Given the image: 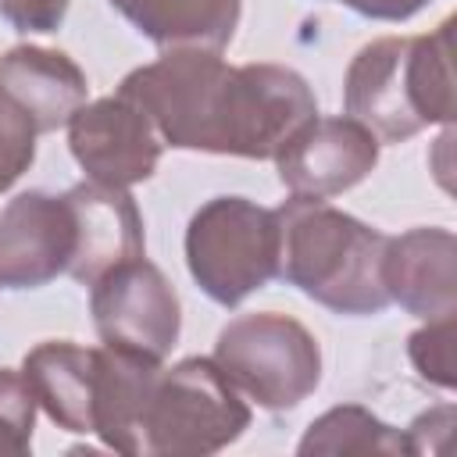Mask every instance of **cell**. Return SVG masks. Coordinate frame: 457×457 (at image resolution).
<instances>
[{"label": "cell", "instance_id": "obj_20", "mask_svg": "<svg viewBox=\"0 0 457 457\" xmlns=\"http://www.w3.org/2000/svg\"><path fill=\"white\" fill-rule=\"evenodd\" d=\"M36 139V125L7 96H0V196L32 168Z\"/></svg>", "mask_w": 457, "mask_h": 457}, {"label": "cell", "instance_id": "obj_10", "mask_svg": "<svg viewBox=\"0 0 457 457\" xmlns=\"http://www.w3.org/2000/svg\"><path fill=\"white\" fill-rule=\"evenodd\" d=\"M75 243V214L64 193H18L0 211V289H39L68 275Z\"/></svg>", "mask_w": 457, "mask_h": 457}, {"label": "cell", "instance_id": "obj_4", "mask_svg": "<svg viewBox=\"0 0 457 457\" xmlns=\"http://www.w3.org/2000/svg\"><path fill=\"white\" fill-rule=\"evenodd\" d=\"M278 253V214L246 196H211L186 225V268L200 293L221 307H239L275 282Z\"/></svg>", "mask_w": 457, "mask_h": 457}, {"label": "cell", "instance_id": "obj_9", "mask_svg": "<svg viewBox=\"0 0 457 457\" xmlns=\"http://www.w3.org/2000/svg\"><path fill=\"white\" fill-rule=\"evenodd\" d=\"M378 146L382 143L350 114L346 118L314 114L307 125H300L282 143V150L271 161L289 196L328 200V196L353 189L375 171Z\"/></svg>", "mask_w": 457, "mask_h": 457}, {"label": "cell", "instance_id": "obj_3", "mask_svg": "<svg viewBox=\"0 0 457 457\" xmlns=\"http://www.w3.org/2000/svg\"><path fill=\"white\" fill-rule=\"evenodd\" d=\"M275 214L282 228L278 278L332 314L371 318L389 307L382 286V253L389 236L328 200L289 196Z\"/></svg>", "mask_w": 457, "mask_h": 457}, {"label": "cell", "instance_id": "obj_17", "mask_svg": "<svg viewBox=\"0 0 457 457\" xmlns=\"http://www.w3.org/2000/svg\"><path fill=\"white\" fill-rule=\"evenodd\" d=\"M300 457H314V453H386V457H400L411 453L407 436L393 425H386L378 414H371L361 403H339L332 411H325L321 418H314L303 432V439L296 443Z\"/></svg>", "mask_w": 457, "mask_h": 457}, {"label": "cell", "instance_id": "obj_14", "mask_svg": "<svg viewBox=\"0 0 457 457\" xmlns=\"http://www.w3.org/2000/svg\"><path fill=\"white\" fill-rule=\"evenodd\" d=\"M164 361H150L118 346H96L93 436L125 457H146L143 421Z\"/></svg>", "mask_w": 457, "mask_h": 457}, {"label": "cell", "instance_id": "obj_11", "mask_svg": "<svg viewBox=\"0 0 457 457\" xmlns=\"http://www.w3.org/2000/svg\"><path fill=\"white\" fill-rule=\"evenodd\" d=\"M382 286L389 303L432 321L457 314V236L443 225H418L386 239Z\"/></svg>", "mask_w": 457, "mask_h": 457}, {"label": "cell", "instance_id": "obj_1", "mask_svg": "<svg viewBox=\"0 0 457 457\" xmlns=\"http://www.w3.org/2000/svg\"><path fill=\"white\" fill-rule=\"evenodd\" d=\"M154 121L164 146L271 161L318 114L314 89L286 64H228L218 50H164L118 86Z\"/></svg>", "mask_w": 457, "mask_h": 457}, {"label": "cell", "instance_id": "obj_6", "mask_svg": "<svg viewBox=\"0 0 457 457\" xmlns=\"http://www.w3.org/2000/svg\"><path fill=\"white\" fill-rule=\"evenodd\" d=\"M246 428L250 407L214 357H182L161 368L143 421L146 457H207Z\"/></svg>", "mask_w": 457, "mask_h": 457}, {"label": "cell", "instance_id": "obj_23", "mask_svg": "<svg viewBox=\"0 0 457 457\" xmlns=\"http://www.w3.org/2000/svg\"><path fill=\"white\" fill-rule=\"evenodd\" d=\"M339 4L371 21H407L418 11H425L432 0H339Z\"/></svg>", "mask_w": 457, "mask_h": 457}, {"label": "cell", "instance_id": "obj_12", "mask_svg": "<svg viewBox=\"0 0 457 457\" xmlns=\"http://www.w3.org/2000/svg\"><path fill=\"white\" fill-rule=\"evenodd\" d=\"M71 214H75V261L68 275L79 286H93L104 271H111L121 261L146 253V232L143 214L129 189L100 186V182H79L68 193Z\"/></svg>", "mask_w": 457, "mask_h": 457}, {"label": "cell", "instance_id": "obj_2", "mask_svg": "<svg viewBox=\"0 0 457 457\" xmlns=\"http://www.w3.org/2000/svg\"><path fill=\"white\" fill-rule=\"evenodd\" d=\"M453 18L425 36H382L361 46L343 79V107L378 143L453 125Z\"/></svg>", "mask_w": 457, "mask_h": 457}, {"label": "cell", "instance_id": "obj_24", "mask_svg": "<svg viewBox=\"0 0 457 457\" xmlns=\"http://www.w3.org/2000/svg\"><path fill=\"white\" fill-rule=\"evenodd\" d=\"M0 96H4V93H0Z\"/></svg>", "mask_w": 457, "mask_h": 457}, {"label": "cell", "instance_id": "obj_15", "mask_svg": "<svg viewBox=\"0 0 457 457\" xmlns=\"http://www.w3.org/2000/svg\"><path fill=\"white\" fill-rule=\"evenodd\" d=\"M21 375L43 414L75 436L93 432V389H96V346L71 339H46L21 361Z\"/></svg>", "mask_w": 457, "mask_h": 457}, {"label": "cell", "instance_id": "obj_18", "mask_svg": "<svg viewBox=\"0 0 457 457\" xmlns=\"http://www.w3.org/2000/svg\"><path fill=\"white\" fill-rule=\"evenodd\" d=\"M453 339H457V314L450 318H432L421 328L411 332L407 339V357L414 371L436 386V389H453Z\"/></svg>", "mask_w": 457, "mask_h": 457}, {"label": "cell", "instance_id": "obj_8", "mask_svg": "<svg viewBox=\"0 0 457 457\" xmlns=\"http://www.w3.org/2000/svg\"><path fill=\"white\" fill-rule=\"evenodd\" d=\"M68 150L89 182L129 189L146 182L164 154V139L157 136L146 111L125 93L86 100L68 118Z\"/></svg>", "mask_w": 457, "mask_h": 457}, {"label": "cell", "instance_id": "obj_19", "mask_svg": "<svg viewBox=\"0 0 457 457\" xmlns=\"http://www.w3.org/2000/svg\"><path fill=\"white\" fill-rule=\"evenodd\" d=\"M36 432V396L21 371L0 368V457H25Z\"/></svg>", "mask_w": 457, "mask_h": 457}, {"label": "cell", "instance_id": "obj_13", "mask_svg": "<svg viewBox=\"0 0 457 457\" xmlns=\"http://www.w3.org/2000/svg\"><path fill=\"white\" fill-rule=\"evenodd\" d=\"M0 93L43 136L68 125V118L86 104L89 82L64 50L25 43L0 57Z\"/></svg>", "mask_w": 457, "mask_h": 457}, {"label": "cell", "instance_id": "obj_21", "mask_svg": "<svg viewBox=\"0 0 457 457\" xmlns=\"http://www.w3.org/2000/svg\"><path fill=\"white\" fill-rule=\"evenodd\" d=\"M71 0H0V14L11 21L18 32H57L64 25Z\"/></svg>", "mask_w": 457, "mask_h": 457}, {"label": "cell", "instance_id": "obj_16", "mask_svg": "<svg viewBox=\"0 0 457 457\" xmlns=\"http://www.w3.org/2000/svg\"><path fill=\"white\" fill-rule=\"evenodd\" d=\"M161 50H225L239 29L243 0H107Z\"/></svg>", "mask_w": 457, "mask_h": 457}, {"label": "cell", "instance_id": "obj_7", "mask_svg": "<svg viewBox=\"0 0 457 457\" xmlns=\"http://www.w3.org/2000/svg\"><path fill=\"white\" fill-rule=\"evenodd\" d=\"M89 314L107 346L150 361H164L182 332L179 293L146 253L114 264L89 286Z\"/></svg>", "mask_w": 457, "mask_h": 457}, {"label": "cell", "instance_id": "obj_5", "mask_svg": "<svg viewBox=\"0 0 457 457\" xmlns=\"http://www.w3.org/2000/svg\"><path fill=\"white\" fill-rule=\"evenodd\" d=\"M214 364L261 411H293L321 382L314 332L278 311L236 314L214 339Z\"/></svg>", "mask_w": 457, "mask_h": 457}, {"label": "cell", "instance_id": "obj_22", "mask_svg": "<svg viewBox=\"0 0 457 457\" xmlns=\"http://www.w3.org/2000/svg\"><path fill=\"white\" fill-rule=\"evenodd\" d=\"M453 428V403H439V407H428L421 411L407 428V446L411 453H439L446 446V436Z\"/></svg>", "mask_w": 457, "mask_h": 457}]
</instances>
